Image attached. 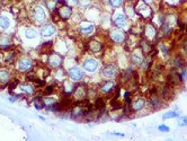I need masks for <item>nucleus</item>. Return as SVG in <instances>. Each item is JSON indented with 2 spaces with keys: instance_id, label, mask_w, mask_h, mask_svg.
<instances>
[{
  "instance_id": "obj_1",
  "label": "nucleus",
  "mask_w": 187,
  "mask_h": 141,
  "mask_svg": "<svg viewBox=\"0 0 187 141\" xmlns=\"http://www.w3.org/2000/svg\"><path fill=\"white\" fill-rule=\"evenodd\" d=\"M135 12L139 16L143 17V18H150V17H151V14H152V10L150 9V7L148 6L147 2H144L143 0L139 1L138 8L135 9Z\"/></svg>"
},
{
  "instance_id": "obj_2",
  "label": "nucleus",
  "mask_w": 187,
  "mask_h": 141,
  "mask_svg": "<svg viewBox=\"0 0 187 141\" xmlns=\"http://www.w3.org/2000/svg\"><path fill=\"white\" fill-rule=\"evenodd\" d=\"M109 37L113 42L115 43H123L124 41L126 40V35L125 32L123 29H119V28H115V29H112L109 32Z\"/></svg>"
},
{
  "instance_id": "obj_3",
  "label": "nucleus",
  "mask_w": 187,
  "mask_h": 141,
  "mask_svg": "<svg viewBox=\"0 0 187 141\" xmlns=\"http://www.w3.org/2000/svg\"><path fill=\"white\" fill-rule=\"evenodd\" d=\"M82 67H84V69L86 71H88V72H95L96 70L98 69V67H99V63L94 58H88V59H86L84 61Z\"/></svg>"
},
{
  "instance_id": "obj_4",
  "label": "nucleus",
  "mask_w": 187,
  "mask_h": 141,
  "mask_svg": "<svg viewBox=\"0 0 187 141\" xmlns=\"http://www.w3.org/2000/svg\"><path fill=\"white\" fill-rule=\"evenodd\" d=\"M102 75H103V77L107 78V79L115 78L117 76V69H116V67L114 65H107L103 68Z\"/></svg>"
},
{
  "instance_id": "obj_5",
  "label": "nucleus",
  "mask_w": 187,
  "mask_h": 141,
  "mask_svg": "<svg viewBox=\"0 0 187 141\" xmlns=\"http://www.w3.org/2000/svg\"><path fill=\"white\" fill-rule=\"evenodd\" d=\"M157 29L151 23H148L145 26H144V35L147 37L148 41H152L155 40V36H157Z\"/></svg>"
},
{
  "instance_id": "obj_6",
  "label": "nucleus",
  "mask_w": 187,
  "mask_h": 141,
  "mask_svg": "<svg viewBox=\"0 0 187 141\" xmlns=\"http://www.w3.org/2000/svg\"><path fill=\"white\" fill-rule=\"evenodd\" d=\"M130 59H131V62L134 65H142L144 58H143V52L141 51V49H140V50H136V51H134V52L132 53Z\"/></svg>"
},
{
  "instance_id": "obj_7",
  "label": "nucleus",
  "mask_w": 187,
  "mask_h": 141,
  "mask_svg": "<svg viewBox=\"0 0 187 141\" xmlns=\"http://www.w3.org/2000/svg\"><path fill=\"white\" fill-rule=\"evenodd\" d=\"M68 75L72 80H75V81H79L84 78V72H82V70L80 68H78V67H73V68L70 69Z\"/></svg>"
},
{
  "instance_id": "obj_8",
  "label": "nucleus",
  "mask_w": 187,
  "mask_h": 141,
  "mask_svg": "<svg viewBox=\"0 0 187 141\" xmlns=\"http://www.w3.org/2000/svg\"><path fill=\"white\" fill-rule=\"evenodd\" d=\"M56 14L59 15V17L61 18V19H63V20H67L70 18V16H71V14H72V10L71 8L69 7V6H61L59 9H58V12H56Z\"/></svg>"
},
{
  "instance_id": "obj_9",
  "label": "nucleus",
  "mask_w": 187,
  "mask_h": 141,
  "mask_svg": "<svg viewBox=\"0 0 187 141\" xmlns=\"http://www.w3.org/2000/svg\"><path fill=\"white\" fill-rule=\"evenodd\" d=\"M45 18H46V15H45V12L43 10V8L36 7L33 12V19L35 20L36 23H43Z\"/></svg>"
},
{
  "instance_id": "obj_10",
  "label": "nucleus",
  "mask_w": 187,
  "mask_h": 141,
  "mask_svg": "<svg viewBox=\"0 0 187 141\" xmlns=\"http://www.w3.org/2000/svg\"><path fill=\"white\" fill-rule=\"evenodd\" d=\"M32 67H33V63L29 59L23 58V59L18 60V62H17V69L19 71H27L29 69H32Z\"/></svg>"
},
{
  "instance_id": "obj_11",
  "label": "nucleus",
  "mask_w": 187,
  "mask_h": 141,
  "mask_svg": "<svg viewBox=\"0 0 187 141\" xmlns=\"http://www.w3.org/2000/svg\"><path fill=\"white\" fill-rule=\"evenodd\" d=\"M114 24H115L119 28H124L126 26V24H128V18H126V16H125L124 14L119 12V14H116L115 17H114Z\"/></svg>"
},
{
  "instance_id": "obj_12",
  "label": "nucleus",
  "mask_w": 187,
  "mask_h": 141,
  "mask_svg": "<svg viewBox=\"0 0 187 141\" xmlns=\"http://www.w3.org/2000/svg\"><path fill=\"white\" fill-rule=\"evenodd\" d=\"M48 65L51 68H59L62 65V58L58 54H53L48 58Z\"/></svg>"
},
{
  "instance_id": "obj_13",
  "label": "nucleus",
  "mask_w": 187,
  "mask_h": 141,
  "mask_svg": "<svg viewBox=\"0 0 187 141\" xmlns=\"http://www.w3.org/2000/svg\"><path fill=\"white\" fill-rule=\"evenodd\" d=\"M88 48H89V50H90L92 52L98 53V52H100V51H102V49H103V45H102V43H100L99 41L92 40L90 42H89V44H88Z\"/></svg>"
},
{
  "instance_id": "obj_14",
  "label": "nucleus",
  "mask_w": 187,
  "mask_h": 141,
  "mask_svg": "<svg viewBox=\"0 0 187 141\" xmlns=\"http://www.w3.org/2000/svg\"><path fill=\"white\" fill-rule=\"evenodd\" d=\"M131 106H132V109L134 112L140 111V109H142L145 106V99H144L143 97H139V98H136L135 101L132 103Z\"/></svg>"
},
{
  "instance_id": "obj_15",
  "label": "nucleus",
  "mask_w": 187,
  "mask_h": 141,
  "mask_svg": "<svg viewBox=\"0 0 187 141\" xmlns=\"http://www.w3.org/2000/svg\"><path fill=\"white\" fill-rule=\"evenodd\" d=\"M55 33V27L52 24H45L41 29V34L43 36H51Z\"/></svg>"
},
{
  "instance_id": "obj_16",
  "label": "nucleus",
  "mask_w": 187,
  "mask_h": 141,
  "mask_svg": "<svg viewBox=\"0 0 187 141\" xmlns=\"http://www.w3.org/2000/svg\"><path fill=\"white\" fill-rule=\"evenodd\" d=\"M114 87H115V84H114L113 81H106V82H104V84L100 86V92L103 94L108 95V94L114 89Z\"/></svg>"
},
{
  "instance_id": "obj_17",
  "label": "nucleus",
  "mask_w": 187,
  "mask_h": 141,
  "mask_svg": "<svg viewBox=\"0 0 187 141\" xmlns=\"http://www.w3.org/2000/svg\"><path fill=\"white\" fill-rule=\"evenodd\" d=\"M149 105L151 106L152 109H158L162 106V102H161V99H160L155 94H153V96H152L151 98H150V101H149Z\"/></svg>"
},
{
  "instance_id": "obj_18",
  "label": "nucleus",
  "mask_w": 187,
  "mask_h": 141,
  "mask_svg": "<svg viewBox=\"0 0 187 141\" xmlns=\"http://www.w3.org/2000/svg\"><path fill=\"white\" fill-rule=\"evenodd\" d=\"M95 31V26L92 24H88V23H82V25L80 26V32L84 35H89Z\"/></svg>"
},
{
  "instance_id": "obj_19",
  "label": "nucleus",
  "mask_w": 187,
  "mask_h": 141,
  "mask_svg": "<svg viewBox=\"0 0 187 141\" xmlns=\"http://www.w3.org/2000/svg\"><path fill=\"white\" fill-rule=\"evenodd\" d=\"M73 93H75V96L78 99H82L86 96V88H85V86H82V85H78V86H76Z\"/></svg>"
},
{
  "instance_id": "obj_20",
  "label": "nucleus",
  "mask_w": 187,
  "mask_h": 141,
  "mask_svg": "<svg viewBox=\"0 0 187 141\" xmlns=\"http://www.w3.org/2000/svg\"><path fill=\"white\" fill-rule=\"evenodd\" d=\"M172 65L176 69H184L185 68V60L182 55H176L172 60Z\"/></svg>"
},
{
  "instance_id": "obj_21",
  "label": "nucleus",
  "mask_w": 187,
  "mask_h": 141,
  "mask_svg": "<svg viewBox=\"0 0 187 141\" xmlns=\"http://www.w3.org/2000/svg\"><path fill=\"white\" fill-rule=\"evenodd\" d=\"M10 79V75H9L8 70L6 69H0V82L1 84H7Z\"/></svg>"
},
{
  "instance_id": "obj_22",
  "label": "nucleus",
  "mask_w": 187,
  "mask_h": 141,
  "mask_svg": "<svg viewBox=\"0 0 187 141\" xmlns=\"http://www.w3.org/2000/svg\"><path fill=\"white\" fill-rule=\"evenodd\" d=\"M94 107H95V109H97V111H103L104 109H105V99L104 98H97L95 101V104H94Z\"/></svg>"
},
{
  "instance_id": "obj_23",
  "label": "nucleus",
  "mask_w": 187,
  "mask_h": 141,
  "mask_svg": "<svg viewBox=\"0 0 187 141\" xmlns=\"http://www.w3.org/2000/svg\"><path fill=\"white\" fill-rule=\"evenodd\" d=\"M20 92H23L24 94H28V95H32L34 93V87L32 85H22L19 86Z\"/></svg>"
},
{
  "instance_id": "obj_24",
  "label": "nucleus",
  "mask_w": 187,
  "mask_h": 141,
  "mask_svg": "<svg viewBox=\"0 0 187 141\" xmlns=\"http://www.w3.org/2000/svg\"><path fill=\"white\" fill-rule=\"evenodd\" d=\"M10 25V22L6 16H0V28L1 29H7Z\"/></svg>"
},
{
  "instance_id": "obj_25",
  "label": "nucleus",
  "mask_w": 187,
  "mask_h": 141,
  "mask_svg": "<svg viewBox=\"0 0 187 141\" xmlns=\"http://www.w3.org/2000/svg\"><path fill=\"white\" fill-rule=\"evenodd\" d=\"M125 12L128 14L129 17H134L136 15V12H135V8H134V6L132 4L130 5H126V7H125Z\"/></svg>"
},
{
  "instance_id": "obj_26",
  "label": "nucleus",
  "mask_w": 187,
  "mask_h": 141,
  "mask_svg": "<svg viewBox=\"0 0 187 141\" xmlns=\"http://www.w3.org/2000/svg\"><path fill=\"white\" fill-rule=\"evenodd\" d=\"M179 116V113L176 112V111H169V112L165 113L162 115L163 120H169V119H175V117Z\"/></svg>"
},
{
  "instance_id": "obj_27",
  "label": "nucleus",
  "mask_w": 187,
  "mask_h": 141,
  "mask_svg": "<svg viewBox=\"0 0 187 141\" xmlns=\"http://www.w3.org/2000/svg\"><path fill=\"white\" fill-rule=\"evenodd\" d=\"M76 85L71 84V82H65L64 84V89H65V94H72L75 92Z\"/></svg>"
},
{
  "instance_id": "obj_28",
  "label": "nucleus",
  "mask_w": 187,
  "mask_h": 141,
  "mask_svg": "<svg viewBox=\"0 0 187 141\" xmlns=\"http://www.w3.org/2000/svg\"><path fill=\"white\" fill-rule=\"evenodd\" d=\"M25 35H26L27 39H35L37 36V32H36L35 29L28 28V29H26V32H25Z\"/></svg>"
},
{
  "instance_id": "obj_29",
  "label": "nucleus",
  "mask_w": 187,
  "mask_h": 141,
  "mask_svg": "<svg viewBox=\"0 0 187 141\" xmlns=\"http://www.w3.org/2000/svg\"><path fill=\"white\" fill-rule=\"evenodd\" d=\"M108 2L113 8H119L123 5L124 0H108Z\"/></svg>"
},
{
  "instance_id": "obj_30",
  "label": "nucleus",
  "mask_w": 187,
  "mask_h": 141,
  "mask_svg": "<svg viewBox=\"0 0 187 141\" xmlns=\"http://www.w3.org/2000/svg\"><path fill=\"white\" fill-rule=\"evenodd\" d=\"M158 130L161 131V132H169V131H170L169 126H168V125H165V124L159 125V126H158Z\"/></svg>"
},
{
  "instance_id": "obj_31",
  "label": "nucleus",
  "mask_w": 187,
  "mask_h": 141,
  "mask_svg": "<svg viewBox=\"0 0 187 141\" xmlns=\"http://www.w3.org/2000/svg\"><path fill=\"white\" fill-rule=\"evenodd\" d=\"M34 105H35V107L37 109H42L44 106V103L42 101H38V99H35L34 101Z\"/></svg>"
},
{
  "instance_id": "obj_32",
  "label": "nucleus",
  "mask_w": 187,
  "mask_h": 141,
  "mask_svg": "<svg viewBox=\"0 0 187 141\" xmlns=\"http://www.w3.org/2000/svg\"><path fill=\"white\" fill-rule=\"evenodd\" d=\"M186 125H187V115L182 117L180 121H179V126H186Z\"/></svg>"
},
{
  "instance_id": "obj_33",
  "label": "nucleus",
  "mask_w": 187,
  "mask_h": 141,
  "mask_svg": "<svg viewBox=\"0 0 187 141\" xmlns=\"http://www.w3.org/2000/svg\"><path fill=\"white\" fill-rule=\"evenodd\" d=\"M160 50L162 51V53H163V55H168V49H167V46H165V44H160Z\"/></svg>"
},
{
  "instance_id": "obj_34",
  "label": "nucleus",
  "mask_w": 187,
  "mask_h": 141,
  "mask_svg": "<svg viewBox=\"0 0 187 141\" xmlns=\"http://www.w3.org/2000/svg\"><path fill=\"white\" fill-rule=\"evenodd\" d=\"M81 6H82V7H87V6H89V5H90V1H89V0H81Z\"/></svg>"
},
{
  "instance_id": "obj_35",
  "label": "nucleus",
  "mask_w": 187,
  "mask_h": 141,
  "mask_svg": "<svg viewBox=\"0 0 187 141\" xmlns=\"http://www.w3.org/2000/svg\"><path fill=\"white\" fill-rule=\"evenodd\" d=\"M53 90H54V87L53 86H48V87H46V94H52L53 93Z\"/></svg>"
},
{
  "instance_id": "obj_36",
  "label": "nucleus",
  "mask_w": 187,
  "mask_h": 141,
  "mask_svg": "<svg viewBox=\"0 0 187 141\" xmlns=\"http://www.w3.org/2000/svg\"><path fill=\"white\" fill-rule=\"evenodd\" d=\"M182 76H183V79L187 80V70H184L183 73H182Z\"/></svg>"
},
{
  "instance_id": "obj_37",
  "label": "nucleus",
  "mask_w": 187,
  "mask_h": 141,
  "mask_svg": "<svg viewBox=\"0 0 187 141\" xmlns=\"http://www.w3.org/2000/svg\"><path fill=\"white\" fill-rule=\"evenodd\" d=\"M112 134H114V136H119V137H124V136H125L124 133H117V132H113Z\"/></svg>"
},
{
  "instance_id": "obj_38",
  "label": "nucleus",
  "mask_w": 187,
  "mask_h": 141,
  "mask_svg": "<svg viewBox=\"0 0 187 141\" xmlns=\"http://www.w3.org/2000/svg\"><path fill=\"white\" fill-rule=\"evenodd\" d=\"M68 2H70V5H76L78 2V0H67Z\"/></svg>"
},
{
  "instance_id": "obj_39",
  "label": "nucleus",
  "mask_w": 187,
  "mask_h": 141,
  "mask_svg": "<svg viewBox=\"0 0 187 141\" xmlns=\"http://www.w3.org/2000/svg\"><path fill=\"white\" fill-rule=\"evenodd\" d=\"M144 2H147V4H152L153 2V0H143Z\"/></svg>"
}]
</instances>
